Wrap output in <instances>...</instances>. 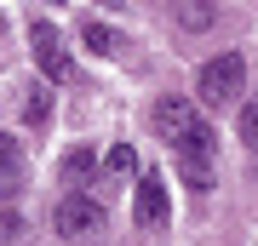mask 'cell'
Wrapping results in <instances>:
<instances>
[{
  "mask_svg": "<svg viewBox=\"0 0 258 246\" xmlns=\"http://www.w3.org/2000/svg\"><path fill=\"white\" fill-rule=\"evenodd\" d=\"M149 120H155V132L178 149L184 183H189L195 195H207V189H212V178H218V137H212L207 115L195 109L189 98H161L155 109H149Z\"/></svg>",
  "mask_w": 258,
  "mask_h": 246,
  "instance_id": "cell-1",
  "label": "cell"
},
{
  "mask_svg": "<svg viewBox=\"0 0 258 246\" xmlns=\"http://www.w3.org/2000/svg\"><path fill=\"white\" fill-rule=\"evenodd\" d=\"M241 92H247V57L241 52L212 57V63H201V74H195V98H201L207 109H224V103H235Z\"/></svg>",
  "mask_w": 258,
  "mask_h": 246,
  "instance_id": "cell-2",
  "label": "cell"
},
{
  "mask_svg": "<svg viewBox=\"0 0 258 246\" xmlns=\"http://www.w3.org/2000/svg\"><path fill=\"white\" fill-rule=\"evenodd\" d=\"M52 229L63 240H98L103 229H109V212H103L92 195H63V201L52 206Z\"/></svg>",
  "mask_w": 258,
  "mask_h": 246,
  "instance_id": "cell-3",
  "label": "cell"
},
{
  "mask_svg": "<svg viewBox=\"0 0 258 246\" xmlns=\"http://www.w3.org/2000/svg\"><path fill=\"white\" fill-rule=\"evenodd\" d=\"M29 52H35V63H40L46 80H57V86L75 80V57L63 52V35H57L52 23H29Z\"/></svg>",
  "mask_w": 258,
  "mask_h": 246,
  "instance_id": "cell-4",
  "label": "cell"
},
{
  "mask_svg": "<svg viewBox=\"0 0 258 246\" xmlns=\"http://www.w3.org/2000/svg\"><path fill=\"white\" fill-rule=\"evenodd\" d=\"M132 218H138V229H149V235H161V229H166V218H172V201H166V178H161V172H144V178H138Z\"/></svg>",
  "mask_w": 258,
  "mask_h": 246,
  "instance_id": "cell-5",
  "label": "cell"
},
{
  "mask_svg": "<svg viewBox=\"0 0 258 246\" xmlns=\"http://www.w3.org/2000/svg\"><path fill=\"white\" fill-rule=\"evenodd\" d=\"M81 46H86L92 57H120V52H126V35H115L109 23L86 18V23H81Z\"/></svg>",
  "mask_w": 258,
  "mask_h": 246,
  "instance_id": "cell-6",
  "label": "cell"
},
{
  "mask_svg": "<svg viewBox=\"0 0 258 246\" xmlns=\"http://www.w3.org/2000/svg\"><path fill=\"white\" fill-rule=\"evenodd\" d=\"M92 166H98V155H92L86 143H75L69 155L57 160V172H63V183H86V178H92Z\"/></svg>",
  "mask_w": 258,
  "mask_h": 246,
  "instance_id": "cell-7",
  "label": "cell"
},
{
  "mask_svg": "<svg viewBox=\"0 0 258 246\" xmlns=\"http://www.w3.org/2000/svg\"><path fill=\"white\" fill-rule=\"evenodd\" d=\"M103 172H109V178H132V172H138V149H132V143H115L109 155H103Z\"/></svg>",
  "mask_w": 258,
  "mask_h": 246,
  "instance_id": "cell-8",
  "label": "cell"
},
{
  "mask_svg": "<svg viewBox=\"0 0 258 246\" xmlns=\"http://www.w3.org/2000/svg\"><path fill=\"white\" fill-rule=\"evenodd\" d=\"M18 166H23V149H18V137H12V132H0V178H12Z\"/></svg>",
  "mask_w": 258,
  "mask_h": 246,
  "instance_id": "cell-9",
  "label": "cell"
},
{
  "mask_svg": "<svg viewBox=\"0 0 258 246\" xmlns=\"http://www.w3.org/2000/svg\"><path fill=\"white\" fill-rule=\"evenodd\" d=\"M241 143H247L252 155H258V98L247 103V109H241Z\"/></svg>",
  "mask_w": 258,
  "mask_h": 246,
  "instance_id": "cell-10",
  "label": "cell"
},
{
  "mask_svg": "<svg viewBox=\"0 0 258 246\" xmlns=\"http://www.w3.org/2000/svg\"><path fill=\"white\" fill-rule=\"evenodd\" d=\"M46 115H52V98H46V92L35 86V98L23 103V120H29V126H40V120H46Z\"/></svg>",
  "mask_w": 258,
  "mask_h": 246,
  "instance_id": "cell-11",
  "label": "cell"
},
{
  "mask_svg": "<svg viewBox=\"0 0 258 246\" xmlns=\"http://www.w3.org/2000/svg\"><path fill=\"white\" fill-rule=\"evenodd\" d=\"M178 23H184V29H207V23H212V6H184Z\"/></svg>",
  "mask_w": 258,
  "mask_h": 246,
  "instance_id": "cell-12",
  "label": "cell"
},
{
  "mask_svg": "<svg viewBox=\"0 0 258 246\" xmlns=\"http://www.w3.org/2000/svg\"><path fill=\"white\" fill-rule=\"evenodd\" d=\"M18 229H23L18 212H0V240H18Z\"/></svg>",
  "mask_w": 258,
  "mask_h": 246,
  "instance_id": "cell-13",
  "label": "cell"
},
{
  "mask_svg": "<svg viewBox=\"0 0 258 246\" xmlns=\"http://www.w3.org/2000/svg\"><path fill=\"white\" fill-rule=\"evenodd\" d=\"M0 29H6V12H0Z\"/></svg>",
  "mask_w": 258,
  "mask_h": 246,
  "instance_id": "cell-14",
  "label": "cell"
}]
</instances>
